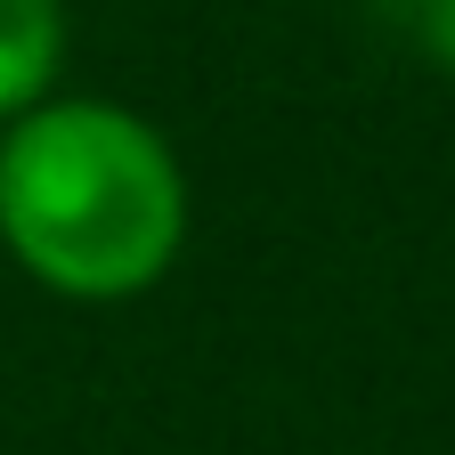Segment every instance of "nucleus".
<instances>
[{"label": "nucleus", "instance_id": "nucleus-1", "mask_svg": "<svg viewBox=\"0 0 455 455\" xmlns=\"http://www.w3.org/2000/svg\"><path fill=\"white\" fill-rule=\"evenodd\" d=\"M188 163L114 98H49L0 131V244L57 301H139L188 252Z\"/></svg>", "mask_w": 455, "mask_h": 455}, {"label": "nucleus", "instance_id": "nucleus-2", "mask_svg": "<svg viewBox=\"0 0 455 455\" xmlns=\"http://www.w3.org/2000/svg\"><path fill=\"white\" fill-rule=\"evenodd\" d=\"M66 66V0H0V131L57 98Z\"/></svg>", "mask_w": 455, "mask_h": 455}, {"label": "nucleus", "instance_id": "nucleus-3", "mask_svg": "<svg viewBox=\"0 0 455 455\" xmlns=\"http://www.w3.org/2000/svg\"><path fill=\"white\" fill-rule=\"evenodd\" d=\"M374 17V33L390 49H407L415 66L431 74H455V0H358Z\"/></svg>", "mask_w": 455, "mask_h": 455}]
</instances>
